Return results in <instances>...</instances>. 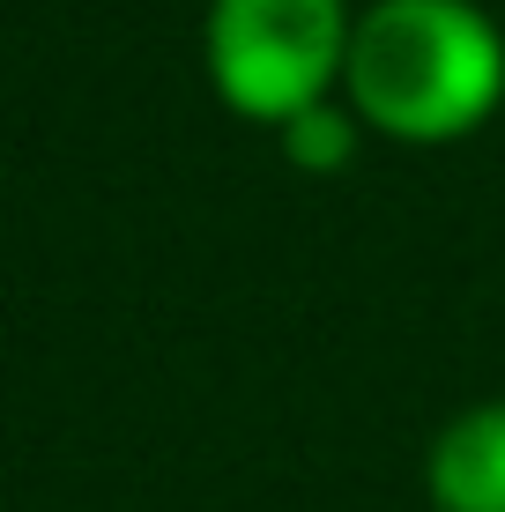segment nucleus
<instances>
[{
  "label": "nucleus",
  "instance_id": "f257e3e1",
  "mask_svg": "<svg viewBox=\"0 0 505 512\" xmlns=\"http://www.w3.org/2000/svg\"><path fill=\"white\" fill-rule=\"evenodd\" d=\"M342 90L387 141L446 149L505 104V38L476 0H372L350 30Z\"/></svg>",
  "mask_w": 505,
  "mask_h": 512
},
{
  "label": "nucleus",
  "instance_id": "f03ea898",
  "mask_svg": "<svg viewBox=\"0 0 505 512\" xmlns=\"http://www.w3.org/2000/svg\"><path fill=\"white\" fill-rule=\"evenodd\" d=\"M350 0H208L201 67L208 90L253 127H290L327 104L350 67Z\"/></svg>",
  "mask_w": 505,
  "mask_h": 512
},
{
  "label": "nucleus",
  "instance_id": "7ed1b4c3",
  "mask_svg": "<svg viewBox=\"0 0 505 512\" xmlns=\"http://www.w3.org/2000/svg\"><path fill=\"white\" fill-rule=\"evenodd\" d=\"M431 512H505V401H476L439 423L424 453Z\"/></svg>",
  "mask_w": 505,
  "mask_h": 512
},
{
  "label": "nucleus",
  "instance_id": "20e7f679",
  "mask_svg": "<svg viewBox=\"0 0 505 512\" xmlns=\"http://www.w3.org/2000/svg\"><path fill=\"white\" fill-rule=\"evenodd\" d=\"M357 127H364V119L350 112V104L327 97V104L298 112L290 127H275V134H283V156H290L298 171H342V164L357 156Z\"/></svg>",
  "mask_w": 505,
  "mask_h": 512
}]
</instances>
